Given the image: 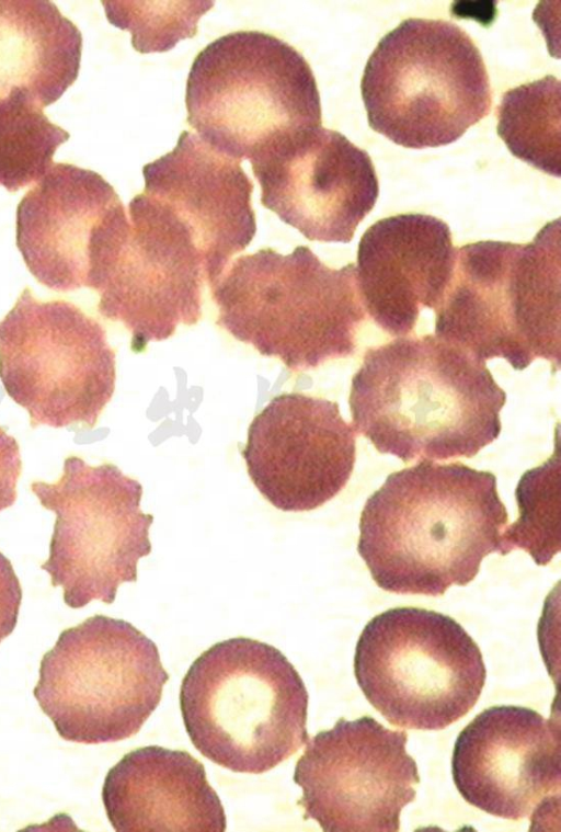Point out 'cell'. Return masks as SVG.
Segmentation results:
<instances>
[{"label": "cell", "mask_w": 561, "mask_h": 832, "mask_svg": "<svg viewBox=\"0 0 561 832\" xmlns=\"http://www.w3.org/2000/svg\"><path fill=\"white\" fill-rule=\"evenodd\" d=\"M31 490L56 515L41 568L53 586L62 588L66 605L112 604L122 583L137 581L138 560L152 549L153 523L140 509L137 480L113 464L91 466L70 456L56 482L34 481Z\"/></svg>", "instance_id": "8fae6325"}, {"label": "cell", "mask_w": 561, "mask_h": 832, "mask_svg": "<svg viewBox=\"0 0 561 832\" xmlns=\"http://www.w3.org/2000/svg\"><path fill=\"white\" fill-rule=\"evenodd\" d=\"M456 251L448 225L432 215L398 214L371 225L358 243L355 271L375 323L392 337L409 334L422 309L440 304Z\"/></svg>", "instance_id": "d6986e66"}, {"label": "cell", "mask_w": 561, "mask_h": 832, "mask_svg": "<svg viewBox=\"0 0 561 832\" xmlns=\"http://www.w3.org/2000/svg\"><path fill=\"white\" fill-rule=\"evenodd\" d=\"M104 328L70 301L24 288L0 320V379L31 426L93 428L115 389Z\"/></svg>", "instance_id": "30bf717a"}, {"label": "cell", "mask_w": 561, "mask_h": 832, "mask_svg": "<svg viewBox=\"0 0 561 832\" xmlns=\"http://www.w3.org/2000/svg\"><path fill=\"white\" fill-rule=\"evenodd\" d=\"M129 232L96 292L99 312L131 333V350L163 341L202 316L205 263L191 236L144 192L128 205Z\"/></svg>", "instance_id": "5bb4252c"}, {"label": "cell", "mask_w": 561, "mask_h": 832, "mask_svg": "<svg viewBox=\"0 0 561 832\" xmlns=\"http://www.w3.org/2000/svg\"><path fill=\"white\" fill-rule=\"evenodd\" d=\"M213 1H102L111 24L131 33L139 53L165 52L193 37Z\"/></svg>", "instance_id": "d4e9b609"}, {"label": "cell", "mask_w": 561, "mask_h": 832, "mask_svg": "<svg viewBox=\"0 0 561 832\" xmlns=\"http://www.w3.org/2000/svg\"><path fill=\"white\" fill-rule=\"evenodd\" d=\"M128 232L114 187L99 173L70 163H53L16 208V247L24 263L56 292L96 290Z\"/></svg>", "instance_id": "4fadbf2b"}, {"label": "cell", "mask_w": 561, "mask_h": 832, "mask_svg": "<svg viewBox=\"0 0 561 832\" xmlns=\"http://www.w3.org/2000/svg\"><path fill=\"white\" fill-rule=\"evenodd\" d=\"M505 401L485 363L430 334L368 349L348 398L355 430L404 463L476 456L499 437Z\"/></svg>", "instance_id": "7a4b0ae2"}, {"label": "cell", "mask_w": 561, "mask_h": 832, "mask_svg": "<svg viewBox=\"0 0 561 832\" xmlns=\"http://www.w3.org/2000/svg\"><path fill=\"white\" fill-rule=\"evenodd\" d=\"M241 455L253 485L273 506L311 511L333 499L350 480L355 430L334 401L282 394L250 423Z\"/></svg>", "instance_id": "9a60e30c"}, {"label": "cell", "mask_w": 561, "mask_h": 832, "mask_svg": "<svg viewBox=\"0 0 561 832\" xmlns=\"http://www.w3.org/2000/svg\"><path fill=\"white\" fill-rule=\"evenodd\" d=\"M560 757L558 721L528 707L495 705L458 734L451 774L469 805L507 820H534L559 799Z\"/></svg>", "instance_id": "e0dca14e"}, {"label": "cell", "mask_w": 561, "mask_h": 832, "mask_svg": "<svg viewBox=\"0 0 561 832\" xmlns=\"http://www.w3.org/2000/svg\"><path fill=\"white\" fill-rule=\"evenodd\" d=\"M308 692L284 653L234 637L213 645L180 688L187 736L198 752L236 773L262 774L307 743Z\"/></svg>", "instance_id": "5b68a950"}, {"label": "cell", "mask_w": 561, "mask_h": 832, "mask_svg": "<svg viewBox=\"0 0 561 832\" xmlns=\"http://www.w3.org/2000/svg\"><path fill=\"white\" fill-rule=\"evenodd\" d=\"M408 736L369 716L339 719L307 741L294 771L305 819L324 832H394L416 796L417 765Z\"/></svg>", "instance_id": "7c38bea8"}, {"label": "cell", "mask_w": 561, "mask_h": 832, "mask_svg": "<svg viewBox=\"0 0 561 832\" xmlns=\"http://www.w3.org/2000/svg\"><path fill=\"white\" fill-rule=\"evenodd\" d=\"M82 36L46 0H0V99L12 90L42 107L55 103L77 80Z\"/></svg>", "instance_id": "44dd1931"}, {"label": "cell", "mask_w": 561, "mask_h": 832, "mask_svg": "<svg viewBox=\"0 0 561 832\" xmlns=\"http://www.w3.org/2000/svg\"><path fill=\"white\" fill-rule=\"evenodd\" d=\"M519 518L502 534L501 555L514 548L527 551L539 566L560 550L559 458L556 454L526 471L515 491Z\"/></svg>", "instance_id": "cb8c5ba5"}, {"label": "cell", "mask_w": 561, "mask_h": 832, "mask_svg": "<svg viewBox=\"0 0 561 832\" xmlns=\"http://www.w3.org/2000/svg\"><path fill=\"white\" fill-rule=\"evenodd\" d=\"M360 90L370 127L414 149L456 141L492 104L478 47L443 20L408 19L387 33L366 62Z\"/></svg>", "instance_id": "52a82bcc"}, {"label": "cell", "mask_w": 561, "mask_h": 832, "mask_svg": "<svg viewBox=\"0 0 561 832\" xmlns=\"http://www.w3.org/2000/svg\"><path fill=\"white\" fill-rule=\"evenodd\" d=\"M22 589L10 560L0 551V642L14 629Z\"/></svg>", "instance_id": "484cf974"}, {"label": "cell", "mask_w": 561, "mask_h": 832, "mask_svg": "<svg viewBox=\"0 0 561 832\" xmlns=\"http://www.w3.org/2000/svg\"><path fill=\"white\" fill-rule=\"evenodd\" d=\"M185 103L198 137L238 161H253L321 126L309 64L260 31L228 33L203 48L188 72Z\"/></svg>", "instance_id": "8992f818"}, {"label": "cell", "mask_w": 561, "mask_h": 832, "mask_svg": "<svg viewBox=\"0 0 561 832\" xmlns=\"http://www.w3.org/2000/svg\"><path fill=\"white\" fill-rule=\"evenodd\" d=\"M70 134L54 124L26 92L0 99V186L15 192L38 182Z\"/></svg>", "instance_id": "603a6c76"}, {"label": "cell", "mask_w": 561, "mask_h": 832, "mask_svg": "<svg viewBox=\"0 0 561 832\" xmlns=\"http://www.w3.org/2000/svg\"><path fill=\"white\" fill-rule=\"evenodd\" d=\"M251 164L263 206L311 241L350 242L379 194L367 151L322 126Z\"/></svg>", "instance_id": "2e32d148"}, {"label": "cell", "mask_w": 561, "mask_h": 832, "mask_svg": "<svg viewBox=\"0 0 561 832\" xmlns=\"http://www.w3.org/2000/svg\"><path fill=\"white\" fill-rule=\"evenodd\" d=\"M507 520L492 472L423 460L390 474L367 499L357 551L380 589L439 596L501 554Z\"/></svg>", "instance_id": "6da1fadb"}, {"label": "cell", "mask_w": 561, "mask_h": 832, "mask_svg": "<svg viewBox=\"0 0 561 832\" xmlns=\"http://www.w3.org/2000/svg\"><path fill=\"white\" fill-rule=\"evenodd\" d=\"M497 134L516 158L560 176V81L549 75L506 91Z\"/></svg>", "instance_id": "7402d4cb"}, {"label": "cell", "mask_w": 561, "mask_h": 832, "mask_svg": "<svg viewBox=\"0 0 561 832\" xmlns=\"http://www.w3.org/2000/svg\"><path fill=\"white\" fill-rule=\"evenodd\" d=\"M560 220L528 243L484 240L457 249L450 283L435 309V335L479 362L515 371L535 360L560 366Z\"/></svg>", "instance_id": "277c9868"}, {"label": "cell", "mask_w": 561, "mask_h": 832, "mask_svg": "<svg viewBox=\"0 0 561 832\" xmlns=\"http://www.w3.org/2000/svg\"><path fill=\"white\" fill-rule=\"evenodd\" d=\"M21 470L19 444L0 426V511L14 504Z\"/></svg>", "instance_id": "4316f807"}, {"label": "cell", "mask_w": 561, "mask_h": 832, "mask_svg": "<svg viewBox=\"0 0 561 832\" xmlns=\"http://www.w3.org/2000/svg\"><path fill=\"white\" fill-rule=\"evenodd\" d=\"M168 680L151 639L126 620L94 615L60 632L33 694L64 740L98 744L136 734Z\"/></svg>", "instance_id": "ba28073f"}, {"label": "cell", "mask_w": 561, "mask_h": 832, "mask_svg": "<svg viewBox=\"0 0 561 832\" xmlns=\"http://www.w3.org/2000/svg\"><path fill=\"white\" fill-rule=\"evenodd\" d=\"M102 800L117 832H224L226 814L204 765L158 745L125 754L107 772Z\"/></svg>", "instance_id": "ffe728a7"}, {"label": "cell", "mask_w": 561, "mask_h": 832, "mask_svg": "<svg viewBox=\"0 0 561 832\" xmlns=\"http://www.w3.org/2000/svg\"><path fill=\"white\" fill-rule=\"evenodd\" d=\"M354 675L366 699L392 726L443 730L473 708L486 670L480 648L454 618L394 607L364 627Z\"/></svg>", "instance_id": "9c48e42d"}, {"label": "cell", "mask_w": 561, "mask_h": 832, "mask_svg": "<svg viewBox=\"0 0 561 832\" xmlns=\"http://www.w3.org/2000/svg\"><path fill=\"white\" fill-rule=\"evenodd\" d=\"M144 192L162 203L191 235L211 287L256 232L253 182L240 161L184 130L172 151L142 168Z\"/></svg>", "instance_id": "ac0fdd59"}, {"label": "cell", "mask_w": 561, "mask_h": 832, "mask_svg": "<svg viewBox=\"0 0 561 832\" xmlns=\"http://www.w3.org/2000/svg\"><path fill=\"white\" fill-rule=\"evenodd\" d=\"M211 294L218 326L294 372L352 355L366 319L355 264L332 269L306 246L237 258Z\"/></svg>", "instance_id": "3957f363"}]
</instances>
